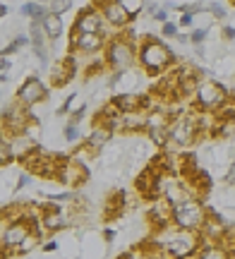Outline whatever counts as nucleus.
Returning a JSON list of instances; mask_svg holds the SVG:
<instances>
[{
    "label": "nucleus",
    "mask_w": 235,
    "mask_h": 259,
    "mask_svg": "<svg viewBox=\"0 0 235 259\" xmlns=\"http://www.w3.org/2000/svg\"><path fill=\"white\" fill-rule=\"evenodd\" d=\"M175 38H178L180 44H187V41H190V34H178Z\"/></svg>",
    "instance_id": "obj_31"
},
{
    "label": "nucleus",
    "mask_w": 235,
    "mask_h": 259,
    "mask_svg": "<svg viewBox=\"0 0 235 259\" xmlns=\"http://www.w3.org/2000/svg\"><path fill=\"white\" fill-rule=\"evenodd\" d=\"M161 233H163V235H161L159 245L168 252L173 259L195 257V254H199V250L204 247L202 242L207 240L202 231H182V228H178L175 233H170V235H168V233H166V228H163Z\"/></svg>",
    "instance_id": "obj_1"
},
{
    "label": "nucleus",
    "mask_w": 235,
    "mask_h": 259,
    "mask_svg": "<svg viewBox=\"0 0 235 259\" xmlns=\"http://www.w3.org/2000/svg\"><path fill=\"white\" fill-rule=\"evenodd\" d=\"M43 250H46V252L58 250V242L56 240H46V242H43Z\"/></svg>",
    "instance_id": "obj_30"
},
{
    "label": "nucleus",
    "mask_w": 235,
    "mask_h": 259,
    "mask_svg": "<svg viewBox=\"0 0 235 259\" xmlns=\"http://www.w3.org/2000/svg\"><path fill=\"white\" fill-rule=\"evenodd\" d=\"M113 235H115L113 231H104V238H106V240H113Z\"/></svg>",
    "instance_id": "obj_33"
},
{
    "label": "nucleus",
    "mask_w": 235,
    "mask_h": 259,
    "mask_svg": "<svg viewBox=\"0 0 235 259\" xmlns=\"http://www.w3.org/2000/svg\"><path fill=\"white\" fill-rule=\"evenodd\" d=\"M207 12H211L216 19H226L228 17V10L221 5V3H207Z\"/></svg>",
    "instance_id": "obj_23"
},
{
    "label": "nucleus",
    "mask_w": 235,
    "mask_h": 259,
    "mask_svg": "<svg viewBox=\"0 0 235 259\" xmlns=\"http://www.w3.org/2000/svg\"><path fill=\"white\" fill-rule=\"evenodd\" d=\"M111 137H113V130L111 127H106V125H94L91 135L86 139V151H89V154H99L101 149H106V144L111 142Z\"/></svg>",
    "instance_id": "obj_15"
},
{
    "label": "nucleus",
    "mask_w": 235,
    "mask_h": 259,
    "mask_svg": "<svg viewBox=\"0 0 235 259\" xmlns=\"http://www.w3.org/2000/svg\"><path fill=\"white\" fill-rule=\"evenodd\" d=\"M197 259H233V250L226 247V245H204L202 250H199Z\"/></svg>",
    "instance_id": "obj_16"
},
{
    "label": "nucleus",
    "mask_w": 235,
    "mask_h": 259,
    "mask_svg": "<svg viewBox=\"0 0 235 259\" xmlns=\"http://www.w3.org/2000/svg\"><path fill=\"white\" fill-rule=\"evenodd\" d=\"M106 36L104 34H77L75 36H70V48L72 51H79V53H96V51H101L106 48Z\"/></svg>",
    "instance_id": "obj_12"
},
{
    "label": "nucleus",
    "mask_w": 235,
    "mask_h": 259,
    "mask_svg": "<svg viewBox=\"0 0 235 259\" xmlns=\"http://www.w3.org/2000/svg\"><path fill=\"white\" fill-rule=\"evenodd\" d=\"M5 3H8V0H5Z\"/></svg>",
    "instance_id": "obj_36"
},
{
    "label": "nucleus",
    "mask_w": 235,
    "mask_h": 259,
    "mask_svg": "<svg viewBox=\"0 0 235 259\" xmlns=\"http://www.w3.org/2000/svg\"><path fill=\"white\" fill-rule=\"evenodd\" d=\"M38 240H41V235L31 231V233L27 235V240H24V242H22V245L17 247V254H27V252H31V250H34V247L38 245Z\"/></svg>",
    "instance_id": "obj_21"
},
{
    "label": "nucleus",
    "mask_w": 235,
    "mask_h": 259,
    "mask_svg": "<svg viewBox=\"0 0 235 259\" xmlns=\"http://www.w3.org/2000/svg\"><path fill=\"white\" fill-rule=\"evenodd\" d=\"M43 27H46V34L51 41H58V38L63 36V17L60 15H48L46 19H43Z\"/></svg>",
    "instance_id": "obj_18"
},
{
    "label": "nucleus",
    "mask_w": 235,
    "mask_h": 259,
    "mask_svg": "<svg viewBox=\"0 0 235 259\" xmlns=\"http://www.w3.org/2000/svg\"><path fill=\"white\" fill-rule=\"evenodd\" d=\"M72 8V0H51L48 3V10L53 12V15H63L67 10Z\"/></svg>",
    "instance_id": "obj_22"
},
{
    "label": "nucleus",
    "mask_w": 235,
    "mask_h": 259,
    "mask_svg": "<svg viewBox=\"0 0 235 259\" xmlns=\"http://www.w3.org/2000/svg\"><path fill=\"white\" fill-rule=\"evenodd\" d=\"M104 15L96 8H86L77 15L75 24H72V31L77 34H104Z\"/></svg>",
    "instance_id": "obj_10"
},
{
    "label": "nucleus",
    "mask_w": 235,
    "mask_h": 259,
    "mask_svg": "<svg viewBox=\"0 0 235 259\" xmlns=\"http://www.w3.org/2000/svg\"><path fill=\"white\" fill-rule=\"evenodd\" d=\"M75 72H77L75 58H60L51 67V82H53V87H63V84H67L75 77Z\"/></svg>",
    "instance_id": "obj_13"
},
{
    "label": "nucleus",
    "mask_w": 235,
    "mask_h": 259,
    "mask_svg": "<svg viewBox=\"0 0 235 259\" xmlns=\"http://www.w3.org/2000/svg\"><path fill=\"white\" fill-rule=\"evenodd\" d=\"M104 60L108 67H113L115 72H125V70H132L134 60L139 58V48L134 46V41L127 38L125 34H115L104 48Z\"/></svg>",
    "instance_id": "obj_2"
},
{
    "label": "nucleus",
    "mask_w": 235,
    "mask_h": 259,
    "mask_svg": "<svg viewBox=\"0 0 235 259\" xmlns=\"http://www.w3.org/2000/svg\"><path fill=\"white\" fill-rule=\"evenodd\" d=\"M204 38H207V29H192V34H190V41H192V44L202 46Z\"/></svg>",
    "instance_id": "obj_25"
},
{
    "label": "nucleus",
    "mask_w": 235,
    "mask_h": 259,
    "mask_svg": "<svg viewBox=\"0 0 235 259\" xmlns=\"http://www.w3.org/2000/svg\"><path fill=\"white\" fill-rule=\"evenodd\" d=\"M36 3H41V5H48V3H51V0H36Z\"/></svg>",
    "instance_id": "obj_34"
},
{
    "label": "nucleus",
    "mask_w": 235,
    "mask_h": 259,
    "mask_svg": "<svg viewBox=\"0 0 235 259\" xmlns=\"http://www.w3.org/2000/svg\"><path fill=\"white\" fill-rule=\"evenodd\" d=\"M46 96H48V92H46V87H43V82H41L38 77H29L27 82L17 89V103L29 106V108H34V106L41 103Z\"/></svg>",
    "instance_id": "obj_11"
},
{
    "label": "nucleus",
    "mask_w": 235,
    "mask_h": 259,
    "mask_svg": "<svg viewBox=\"0 0 235 259\" xmlns=\"http://www.w3.org/2000/svg\"><path fill=\"white\" fill-rule=\"evenodd\" d=\"M209 219V209L197 197H187L182 202L175 204V213H173V223L182 228V231H202Z\"/></svg>",
    "instance_id": "obj_4"
},
{
    "label": "nucleus",
    "mask_w": 235,
    "mask_h": 259,
    "mask_svg": "<svg viewBox=\"0 0 235 259\" xmlns=\"http://www.w3.org/2000/svg\"><path fill=\"white\" fill-rule=\"evenodd\" d=\"M29 183H31V178H29L27 173H24V176H19V180H17V187H15V190H24V187L29 185Z\"/></svg>",
    "instance_id": "obj_28"
},
{
    "label": "nucleus",
    "mask_w": 235,
    "mask_h": 259,
    "mask_svg": "<svg viewBox=\"0 0 235 259\" xmlns=\"http://www.w3.org/2000/svg\"><path fill=\"white\" fill-rule=\"evenodd\" d=\"M139 63L149 74H161L175 63V56L161 38H144L139 46Z\"/></svg>",
    "instance_id": "obj_3"
},
{
    "label": "nucleus",
    "mask_w": 235,
    "mask_h": 259,
    "mask_svg": "<svg viewBox=\"0 0 235 259\" xmlns=\"http://www.w3.org/2000/svg\"><path fill=\"white\" fill-rule=\"evenodd\" d=\"M31 219H12L5 221V231H3V259H8L10 254H17V247L27 240V235L31 233Z\"/></svg>",
    "instance_id": "obj_7"
},
{
    "label": "nucleus",
    "mask_w": 235,
    "mask_h": 259,
    "mask_svg": "<svg viewBox=\"0 0 235 259\" xmlns=\"http://www.w3.org/2000/svg\"><path fill=\"white\" fill-rule=\"evenodd\" d=\"M63 137H65V142H70V144H75V142H79V139H82L79 125H77V122H67L65 130H63Z\"/></svg>",
    "instance_id": "obj_20"
},
{
    "label": "nucleus",
    "mask_w": 235,
    "mask_h": 259,
    "mask_svg": "<svg viewBox=\"0 0 235 259\" xmlns=\"http://www.w3.org/2000/svg\"><path fill=\"white\" fill-rule=\"evenodd\" d=\"M233 3H235V0H233Z\"/></svg>",
    "instance_id": "obj_37"
},
{
    "label": "nucleus",
    "mask_w": 235,
    "mask_h": 259,
    "mask_svg": "<svg viewBox=\"0 0 235 259\" xmlns=\"http://www.w3.org/2000/svg\"><path fill=\"white\" fill-rule=\"evenodd\" d=\"M233 242H235V231H233Z\"/></svg>",
    "instance_id": "obj_35"
},
{
    "label": "nucleus",
    "mask_w": 235,
    "mask_h": 259,
    "mask_svg": "<svg viewBox=\"0 0 235 259\" xmlns=\"http://www.w3.org/2000/svg\"><path fill=\"white\" fill-rule=\"evenodd\" d=\"M195 99H197V106L202 111L207 113H214L218 108L226 106V99H228V92L223 84L214 82V79H202L195 92Z\"/></svg>",
    "instance_id": "obj_6"
},
{
    "label": "nucleus",
    "mask_w": 235,
    "mask_h": 259,
    "mask_svg": "<svg viewBox=\"0 0 235 259\" xmlns=\"http://www.w3.org/2000/svg\"><path fill=\"white\" fill-rule=\"evenodd\" d=\"M89 170L79 158H63L60 161V170H58V180L67 187H79L86 183Z\"/></svg>",
    "instance_id": "obj_8"
},
{
    "label": "nucleus",
    "mask_w": 235,
    "mask_h": 259,
    "mask_svg": "<svg viewBox=\"0 0 235 259\" xmlns=\"http://www.w3.org/2000/svg\"><path fill=\"white\" fill-rule=\"evenodd\" d=\"M168 132H170V142H173V144H178V147H190V144H195V139L199 137L202 122H199L197 115L178 113V115L170 120Z\"/></svg>",
    "instance_id": "obj_5"
},
{
    "label": "nucleus",
    "mask_w": 235,
    "mask_h": 259,
    "mask_svg": "<svg viewBox=\"0 0 235 259\" xmlns=\"http://www.w3.org/2000/svg\"><path fill=\"white\" fill-rule=\"evenodd\" d=\"M180 27H192L195 24V15H190V12H182L180 15V22H178Z\"/></svg>",
    "instance_id": "obj_26"
},
{
    "label": "nucleus",
    "mask_w": 235,
    "mask_h": 259,
    "mask_svg": "<svg viewBox=\"0 0 235 259\" xmlns=\"http://www.w3.org/2000/svg\"><path fill=\"white\" fill-rule=\"evenodd\" d=\"M154 19H156V22H163V24H166V22H168V10H166V8H161L159 12L154 15Z\"/></svg>",
    "instance_id": "obj_27"
},
{
    "label": "nucleus",
    "mask_w": 235,
    "mask_h": 259,
    "mask_svg": "<svg viewBox=\"0 0 235 259\" xmlns=\"http://www.w3.org/2000/svg\"><path fill=\"white\" fill-rule=\"evenodd\" d=\"M0 15H3V17H8V15H10V8H8V3H3V8H0Z\"/></svg>",
    "instance_id": "obj_32"
},
{
    "label": "nucleus",
    "mask_w": 235,
    "mask_h": 259,
    "mask_svg": "<svg viewBox=\"0 0 235 259\" xmlns=\"http://www.w3.org/2000/svg\"><path fill=\"white\" fill-rule=\"evenodd\" d=\"M161 34L166 38H175L178 36V24H175V22H166V24L161 27Z\"/></svg>",
    "instance_id": "obj_24"
},
{
    "label": "nucleus",
    "mask_w": 235,
    "mask_h": 259,
    "mask_svg": "<svg viewBox=\"0 0 235 259\" xmlns=\"http://www.w3.org/2000/svg\"><path fill=\"white\" fill-rule=\"evenodd\" d=\"M22 15L29 17L31 22H43V19L51 15V10H48V5H41V3H36V0H31V3H27V5H22Z\"/></svg>",
    "instance_id": "obj_17"
},
{
    "label": "nucleus",
    "mask_w": 235,
    "mask_h": 259,
    "mask_svg": "<svg viewBox=\"0 0 235 259\" xmlns=\"http://www.w3.org/2000/svg\"><path fill=\"white\" fill-rule=\"evenodd\" d=\"M223 38H228V41H235V29L233 27H226V29H223Z\"/></svg>",
    "instance_id": "obj_29"
},
{
    "label": "nucleus",
    "mask_w": 235,
    "mask_h": 259,
    "mask_svg": "<svg viewBox=\"0 0 235 259\" xmlns=\"http://www.w3.org/2000/svg\"><path fill=\"white\" fill-rule=\"evenodd\" d=\"M101 5V15L104 19L111 24V27H127V22H130V15L125 12L120 3H115V0H104V3H99Z\"/></svg>",
    "instance_id": "obj_14"
},
{
    "label": "nucleus",
    "mask_w": 235,
    "mask_h": 259,
    "mask_svg": "<svg viewBox=\"0 0 235 259\" xmlns=\"http://www.w3.org/2000/svg\"><path fill=\"white\" fill-rule=\"evenodd\" d=\"M173 213H175V204L170 202L168 197H156V199H151L149 223L156 228V231H163V228L173 221Z\"/></svg>",
    "instance_id": "obj_9"
},
{
    "label": "nucleus",
    "mask_w": 235,
    "mask_h": 259,
    "mask_svg": "<svg viewBox=\"0 0 235 259\" xmlns=\"http://www.w3.org/2000/svg\"><path fill=\"white\" fill-rule=\"evenodd\" d=\"M115 3H120L122 8H125V12H127L132 19L137 17L144 8H147V3H144V0H115Z\"/></svg>",
    "instance_id": "obj_19"
}]
</instances>
